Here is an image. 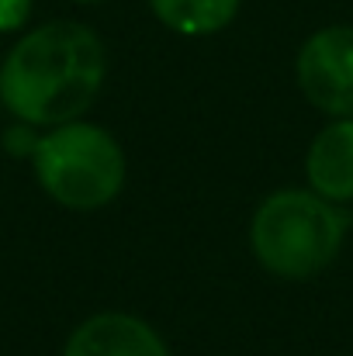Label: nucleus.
Wrapping results in <instances>:
<instances>
[{"instance_id": "9", "label": "nucleus", "mask_w": 353, "mask_h": 356, "mask_svg": "<svg viewBox=\"0 0 353 356\" xmlns=\"http://www.w3.org/2000/svg\"><path fill=\"white\" fill-rule=\"evenodd\" d=\"M77 3H101V0H77Z\"/></svg>"}, {"instance_id": "5", "label": "nucleus", "mask_w": 353, "mask_h": 356, "mask_svg": "<svg viewBox=\"0 0 353 356\" xmlns=\"http://www.w3.org/2000/svg\"><path fill=\"white\" fill-rule=\"evenodd\" d=\"M63 356H170V350L149 322L128 312H101L70 332Z\"/></svg>"}, {"instance_id": "4", "label": "nucleus", "mask_w": 353, "mask_h": 356, "mask_svg": "<svg viewBox=\"0 0 353 356\" xmlns=\"http://www.w3.org/2000/svg\"><path fill=\"white\" fill-rule=\"evenodd\" d=\"M295 80L315 111L353 118V24L312 31L298 49Z\"/></svg>"}, {"instance_id": "7", "label": "nucleus", "mask_w": 353, "mask_h": 356, "mask_svg": "<svg viewBox=\"0 0 353 356\" xmlns=\"http://www.w3.org/2000/svg\"><path fill=\"white\" fill-rule=\"evenodd\" d=\"M156 21L177 35H215L233 24L239 0H149Z\"/></svg>"}, {"instance_id": "3", "label": "nucleus", "mask_w": 353, "mask_h": 356, "mask_svg": "<svg viewBox=\"0 0 353 356\" xmlns=\"http://www.w3.org/2000/svg\"><path fill=\"white\" fill-rule=\"evenodd\" d=\"M38 187L70 211H97L125 187V152L118 138L94 121L49 128L31 149Z\"/></svg>"}, {"instance_id": "2", "label": "nucleus", "mask_w": 353, "mask_h": 356, "mask_svg": "<svg viewBox=\"0 0 353 356\" xmlns=\"http://www.w3.org/2000/svg\"><path fill=\"white\" fill-rule=\"evenodd\" d=\"M350 218L315 191L284 187L260 201L249 218V249L256 263L281 280L319 277L343 249Z\"/></svg>"}, {"instance_id": "8", "label": "nucleus", "mask_w": 353, "mask_h": 356, "mask_svg": "<svg viewBox=\"0 0 353 356\" xmlns=\"http://www.w3.org/2000/svg\"><path fill=\"white\" fill-rule=\"evenodd\" d=\"M31 14V0H0V31H17Z\"/></svg>"}, {"instance_id": "6", "label": "nucleus", "mask_w": 353, "mask_h": 356, "mask_svg": "<svg viewBox=\"0 0 353 356\" xmlns=\"http://www.w3.org/2000/svg\"><path fill=\"white\" fill-rule=\"evenodd\" d=\"M308 191L333 204L353 201V118H329L305 152Z\"/></svg>"}, {"instance_id": "1", "label": "nucleus", "mask_w": 353, "mask_h": 356, "mask_svg": "<svg viewBox=\"0 0 353 356\" xmlns=\"http://www.w3.org/2000/svg\"><path fill=\"white\" fill-rule=\"evenodd\" d=\"M108 76L101 35L77 21H49L21 35L0 63V104L31 128L84 118Z\"/></svg>"}]
</instances>
